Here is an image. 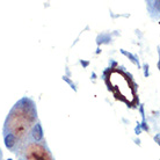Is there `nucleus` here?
Returning a JSON list of instances; mask_svg holds the SVG:
<instances>
[{
  "label": "nucleus",
  "instance_id": "1",
  "mask_svg": "<svg viewBox=\"0 0 160 160\" xmlns=\"http://www.w3.org/2000/svg\"><path fill=\"white\" fill-rule=\"evenodd\" d=\"M32 136L34 140H36V142H40V140L43 139V130H42V127H41L40 123L35 124V127L32 131Z\"/></svg>",
  "mask_w": 160,
  "mask_h": 160
},
{
  "label": "nucleus",
  "instance_id": "2",
  "mask_svg": "<svg viewBox=\"0 0 160 160\" xmlns=\"http://www.w3.org/2000/svg\"><path fill=\"white\" fill-rule=\"evenodd\" d=\"M16 143V137L13 133H8L5 136V145L7 148H12Z\"/></svg>",
  "mask_w": 160,
  "mask_h": 160
},
{
  "label": "nucleus",
  "instance_id": "3",
  "mask_svg": "<svg viewBox=\"0 0 160 160\" xmlns=\"http://www.w3.org/2000/svg\"><path fill=\"white\" fill-rule=\"evenodd\" d=\"M122 53H124V55H125V56H128L129 58H130V59H131V62H132V63H135V64H137V65H138V62H137V60H136V58H135V56H132L131 53H129V52L124 51V50H122Z\"/></svg>",
  "mask_w": 160,
  "mask_h": 160
},
{
  "label": "nucleus",
  "instance_id": "4",
  "mask_svg": "<svg viewBox=\"0 0 160 160\" xmlns=\"http://www.w3.org/2000/svg\"><path fill=\"white\" fill-rule=\"evenodd\" d=\"M0 157H1V151H0Z\"/></svg>",
  "mask_w": 160,
  "mask_h": 160
},
{
  "label": "nucleus",
  "instance_id": "5",
  "mask_svg": "<svg viewBox=\"0 0 160 160\" xmlns=\"http://www.w3.org/2000/svg\"><path fill=\"white\" fill-rule=\"evenodd\" d=\"M20 160H24V159H20Z\"/></svg>",
  "mask_w": 160,
  "mask_h": 160
},
{
  "label": "nucleus",
  "instance_id": "6",
  "mask_svg": "<svg viewBox=\"0 0 160 160\" xmlns=\"http://www.w3.org/2000/svg\"><path fill=\"white\" fill-rule=\"evenodd\" d=\"M8 160H12V159H8Z\"/></svg>",
  "mask_w": 160,
  "mask_h": 160
}]
</instances>
